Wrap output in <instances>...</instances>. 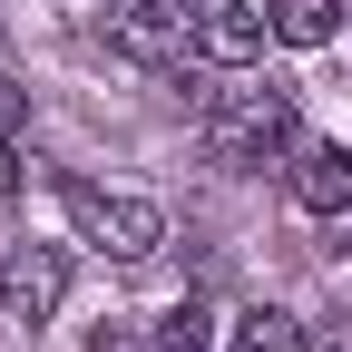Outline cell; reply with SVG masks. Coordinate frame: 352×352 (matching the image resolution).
I'll return each mask as SVG.
<instances>
[{
	"mask_svg": "<svg viewBox=\"0 0 352 352\" xmlns=\"http://www.w3.org/2000/svg\"><path fill=\"white\" fill-rule=\"evenodd\" d=\"M264 20H274L284 50H333V39H342V0H274Z\"/></svg>",
	"mask_w": 352,
	"mask_h": 352,
	"instance_id": "8992f818",
	"label": "cell"
},
{
	"mask_svg": "<svg viewBox=\"0 0 352 352\" xmlns=\"http://www.w3.org/2000/svg\"><path fill=\"white\" fill-rule=\"evenodd\" d=\"M333 352H352V342H333Z\"/></svg>",
	"mask_w": 352,
	"mask_h": 352,
	"instance_id": "7c38bea8",
	"label": "cell"
},
{
	"mask_svg": "<svg viewBox=\"0 0 352 352\" xmlns=\"http://www.w3.org/2000/svg\"><path fill=\"white\" fill-rule=\"evenodd\" d=\"M206 323H215L206 303H176V314L157 323V352H206Z\"/></svg>",
	"mask_w": 352,
	"mask_h": 352,
	"instance_id": "ba28073f",
	"label": "cell"
},
{
	"mask_svg": "<svg viewBox=\"0 0 352 352\" xmlns=\"http://www.w3.org/2000/svg\"><path fill=\"white\" fill-rule=\"evenodd\" d=\"M284 186H294L303 215H342V206H352V147H294Z\"/></svg>",
	"mask_w": 352,
	"mask_h": 352,
	"instance_id": "5b68a950",
	"label": "cell"
},
{
	"mask_svg": "<svg viewBox=\"0 0 352 352\" xmlns=\"http://www.w3.org/2000/svg\"><path fill=\"white\" fill-rule=\"evenodd\" d=\"M264 39H274V20L245 10V0H186V50L206 69H254Z\"/></svg>",
	"mask_w": 352,
	"mask_h": 352,
	"instance_id": "277c9868",
	"label": "cell"
},
{
	"mask_svg": "<svg viewBox=\"0 0 352 352\" xmlns=\"http://www.w3.org/2000/svg\"><path fill=\"white\" fill-rule=\"evenodd\" d=\"M157 10H186V0H157Z\"/></svg>",
	"mask_w": 352,
	"mask_h": 352,
	"instance_id": "8fae6325",
	"label": "cell"
},
{
	"mask_svg": "<svg viewBox=\"0 0 352 352\" xmlns=\"http://www.w3.org/2000/svg\"><path fill=\"white\" fill-rule=\"evenodd\" d=\"M20 196V166H10V138H0V206Z\"/></svg>",
	"mask_w": 352,
	"mask_h": 352,
	"instance_id": "30bf717a",
	"label": "cell"
},
{
	"mask_svg": "<svg viewBox=\"0 0 352 352\" xmlns=\"http://www.w3.org/2000/svg\"><path fill=\"white\" fill-rule=\"evenodd\" d=\"M20 118H30V98H20V88H10V78H0V138H10V127H20Z\"/></svg>",
	"mask_w": 352,
	"mask_h": 352,
	"instance_id": "9c48e42d",
	"label": "cell"
},
{
	"mask_svg": "<svg viewBox=\"0 0 352 352\" xmlns=\"http://www.w3.org/2000/svg\"><path fill=\"white\" fill-rule=\"evenodd\" d=\"M69 226L98 245V254H118V264H147L157 245H166V215L147 206V196H118V186H69Z\"/></svg>",
	"mask_w": 352,
	"mask_h": 352,
	"instance_id": "7a4b0ae2",
	"label": "cell"
},
{
	"mask_svg": "<svg viewBox=\"0 0 352 352\" xmlns=\"http://www.w3.org/2000/svg\"><path fill=\"white\" fill-rule=\"evenodd\" d=\"M59 303H69V254L59 245H10L0 254V323H30L39 333Z\"/></svg>",
	"mask_w": 352,
	"mask_h": 352,
	"instance_id": "3957f363",
	"label": "cell"
},
{
	"mask_svg": "<svg viewBox=\"0 0 352 352\" xmlns=\"http://www.w3.org/2000/svg\"><path fill=\"white\" fill-rule=\"evenodd\" d=\"M196 147L215 166H264L294 147V88H206L196 98Z\"/></svg>",
	"mask_w": 352,
	"mask_h": 352,
	"instance_id": "6da1fadb",
	"label": "cell"
},
{
	"mask_svg": "<svg viewBox=\"0 0 352 352\" xmlns=\"http://www.w3.org/2000/svg\"><path fill=\"white\" fill-rule=\"evenodd\" d=\"M226 342H235V352H314V333H303L284 303H254V314H235Z\"/></svg>",
	"mask_w": 352,
	"mask_h": 352,
	"instance_id": "52a82bcc",
	"label": "cell"
}]
</instances>
